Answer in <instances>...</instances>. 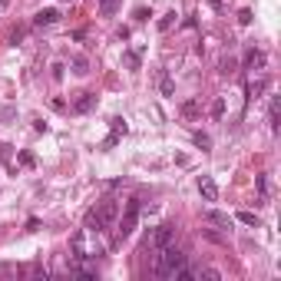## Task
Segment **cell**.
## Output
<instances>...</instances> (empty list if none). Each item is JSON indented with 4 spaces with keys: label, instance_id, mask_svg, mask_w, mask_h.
<instances>
[{
    "label": "cell",
    "instance_id": "1",
    "mask_svg": "<svg viewBox=\"0 0 281 281\" xmlns=\"http://www.w3.org/2000/svg\"><path fill=\"white\" fill-rule=\"evenodd\" d=\"M179 265H185V251H179L172 241L152 255V275L156 278H172L175 271H179Z\"/></svg>",
    "mask_w": 281,
    "mask_h": 281
},
{
    "label": "cell",
    "instance_id": "2",
    "mask_svg": "<svg viewBox=\"0 0 281 281\" xmlns=\"http://www.w3.org/2000/svg\"><path fill=\"white\" fill-rule=\"evenodd\" d=\"M116 215H119V202L116 199H103L96 208H89L86 212V232H106L113 222H116Z\"/></svg>",
    "mask_w": 281,
    "mask_h": 281
},
{
    "label": "cell",
    "instance_id": "3",
    "mask_svg": "<svg viewBox=\"0 0 281 281\" xmlns=\"http://www.w3.org/2000/svg\"><path fill=\"white\" fill-rule=\"evenodd\" d=\"M139 215H142V202L139 199H129V202H126V212H122V218H119V225H116V241H126V238L136 232Z\"/></svg>",
    "mask_w": 281,
    "mask_h": 281
},
{
    "label": "cell",
    "instance_id": "4",
    "mask_svg": "<svg viewBox=\"0 0 281 281\" xmlns=\"http://www.w3.org/2000/svg\"><path fill=\"white\" fill-rule=\"evenodd\" d=\"M169 241H175V225L172 222H165V225H159V228H152L149 232V238H146V248L156 255L159 248H165Z\"/></svg>",
    "mask_w": 281,
    "mask_h": 281
},
{
    "label": "cell",
    "instance_id": "5",
    "mask_svg": "<svg viewBox=\"0 0 281 281\" xmlns=\"http://www.w3.org/2000/svg\"><path fill=\"white\" fill-rule=\"evenodd\" d=\"M142 56H146V43H136V46H129L126 53H122V66L129 70V73H136L142 66Z\"/></svg>",
    "mask_w": 281,
    "mask_h": 281
},
{
    "label": "cell",
    "instance_id": "6",
    "mask_svg": "<svg viewBox=\"0 0 281 281\" xmlns=\"http://www.w3.org/2000/svg\"><path fill=\"white\" fill-rule=\"evenodd\" d=\"M199 192H202L205 202H218V185L212 175H199Z\"/></svg>",
    "mask_w": 281,
    "mask_h": 281
},
{
    "label": "cell",
    "instance_id": "7",
    "mask_svg": "<svg viewBox=\"0 0 281 281\" xmlns=\"http://www.w3.org/2000/svg\"><path fill=\"white\" fill-rule=\"evenodd\" d=\"M93 109H96V93H80V99L73 103V113L76 116H86Z\"/></svg>",
    "mask_w": 281,
    "mask_h": 281
},
{
    "label": "cell",
    "instance_id": "8",
    "mask_svg": "<svg viewBox=\"0 0 281 281\" xmlns=\"http://www.w3.org/2000/svg\"><path fill=\"white\" fill-rule=\"evenodd\" d=\"M56 20H60V10L56 7H46V10H40L33 17V27H53Z\"/></svg>",
    "mask_w": 281,
    "mask_h": 281
},
{
    "label": "cell",
    "instance_id": "9",
    "mask_svg": "<svg viewBox=\"0 0 281 281\" xmlns=\"http://www.w3.org/2000/svg\"><path fill=\"white\" fill-rule=\"evenodd\" d=\"M205 222L208 225H218V228H232V215H228V212H215V208H208L205 212Z\"/></svg>",
    "mask_w": 281,
    "mask_h": 281
},
{
    "label": "cell",
    "instance_id": "10",
    "mask_svg": "<svg viewBox=\"0 0 281 281\" xmlns=\"http://www.w3.org/2000/svg\"><path fill=\"white\" fill-rule=\"evenodd\" d=\"M261 66H265V53L251 46L248 53H245V63H241V70H261Z\"/></svg>",
    "mask_w": 281,
    "mask_h": 281
},
{
    "label": "cell",
    "instance_id": "11",
    "mask_svg": "<svg viewBox=\"0 0 281 281\" xmlns=\"http://www.w3.org/2000/svg\"><path fill=\"white\" fill-rule=\"evenodd\" d=\"M109 129H113L109 136H116V139H122V136L129 132V126H126V119H122V116H113V119H109Z\"/></svg>",
    "mask_w": 281,
    "mask_h": 281
},
{
    "label": "cell",
    "instance_id": "12",
    "mask_svg": "<svg viewBox=\"0 0 281 281\" xmlns=\"http://www.w3.org/2000/svg\"><path fill=\"white\" fill-rule=\"evenodd\" d=\"M255 182H258V195H261V205H265V202H268V192H271V182H268V172H261L258 179H255Z\"/></svg>",
    "mask_w": 281,
    "mask_h": 281
},
{
    "label": "cell",
    "instance_id": "13",
    "mask_svg": "<svg viewBox=\"0 0 281 281\" xmlns=\"http://www.w3.org/2000/svg\"><path fill=\"white\" fill-rule=\"evenodd\" d=\"M73 73H76V76H86V73H89V60H86L83 53L73 56Z\"/></svg>",
    "mask_w": 281,
    "mask_h": 281
},
{
    "label": "cell",
    "instance_id": "14",
    "mask_svg": "<svg viewBox=\"0 0 281 281\" xmlns=\"http://www.w3.org/2000/svg\"><path fill=\"white\" fill-rule=\"evenodd\" d=\"M159 93H162V96H172V93H175V83H172V76H169V73L159 76Z\"/></svg>",
    "mask_w": 281,
    "mask_h": 281
},
{
    "label": "cell",
    "instance_id": "15",
    "mask_svg": "<svg viewBox=\"0 0 281 281\" xmlns=\"http://www.w3.org/2000/svg\"><path fill=\"white\" fill-rule=\"evenodd\" d=\"M192 142H195V146H199L202 152L212 149V136H205V132H192Z\"/></svg>",
    "mask_w": 281,
    "mask_h": 281
},
{
    "label": "cell",
    "instance_id": "16",
    "mask_svg": "<svg viewBox=\"0 0 281 281\" xmlns=\"http://www.w3.org/2000/svg\"><path fill=\"white\" fill-rule=\"evenodd\" d=\"M235 218H238V222H241V225H251V228H258V225H261V218L255 215V212H238Z\"/></svg>",
    "mask_w": 281,
    "mask_h": 281
},
{
    "label": "cell",
    "instance_id": "17",
    "mask_svg": "<svg viewBox=\"0 0 281 281\" xmlns=\"http://www.w3.org/2000/svg\"><path fill=\"white\" fill-rule=\"evenodd\" d=\"M175 20H179V13H175V10H169V13L162 17V20H159V30H162V33H169V30L175 27Z\"/></svg>",
    "mask_w": 281,
    "mask_h": 281
},
{
    "label": "cell",
    "instance_id": "18",
    "mask_svg": "<svg viewBox=\"0 0 281 281\" xmlns=\"http://www.w3.org/2000/svg\"><path fill=\"white\" fill-rule=\"evenodd\" d=\"M268 126L278 129V96H271V106H268Z\"/></svg>",
    "mask_w": 281,
    "mask_h": 281
},
{
    "label": "cell",
    "instance_id": "19",
    "mask_svg": "<svg viewBox=\"0 0 281 281\" xmlns=\"http://www.w3.org/2000/svg\"><path fill=\"white\" fill-rule=\"evenodd\" d=\"M99 13L103 17H113L116 13V0H99Z\"/></svg>",
    "mask_w": 281,
    "mask_h": 281
},
{
    "label": "cell",
    "instance_id": "20",
    "mask_svg": "<svg viewBox=\"0 0 281 281\" xmlns=\"http://www.w3.org/2000/svg\"><path fill=\"white\" fill-rule=\"evenodd\" d=\"M212 116H215V119H222V116H225V99H222V96H218L215 103H212Z\"/></svg>",
    "mask_w": 281,
    "mask_h": 281
},
{
    "label": "cell",
    "instance_id": "21",
    "mask_svg": "<svg viewBox=\"0 0 281 281\" xmlns=\"http://www.w3.org/2000/svg\"><path fill=\"white\" fill-rule=\"evenodd\" d=\"M20 165L33 169V165H37V156H33V152H20Z\"/></svg>",
    "mask_w": 281,
    "mask_h": 281
},
{
    "label": "cell",
    "instance_id": "22",
    "mask_svg": "<svg viewBox=\"0 0 281 281\" xmlns=\"http://www.w3.org/2000/svg\"><path fill=\"white\" fill-rule=\"evenodd\" d=\"M218 70H222V73H235V60H228V56H225V60H222V63H218Z\"/></svg>",
    "mask_w": 281,
    "mask_h": 281
},
{
    "label": "cell",
    "instance_id": "23",
    "mask_svg": "<svg viewBox=\"0 0 281 281\" xmlns=\"http://www.w3.org/2000/svg\"><path fill=\"white\" fill-rule=\"evenodd\" d=\"M195 113H199V103H182V116H195Z\"/></svg>",
    "mask_w": 281,
    "mask_h": 281
},
{
    "label": "cell",
    "instance_id": "24",
    "mask_svg": "<svg viewBox=\"0 0 281 281\" xmlns=\"http://www.w3.org/2000/svg\"><path fill=\"white\" fill-rule=\"evenodd\" d=\"M238 23H241V27H248V23H251V10H241V13H238Z\"/></svg>",
    "mask_w": 281,
    "mask_h": 281
},
{
    "label": "cell",
    "instance_id": "25",
    "mask_svg": "<svg viewBox=\"0 0 281 281\" xmlns=\"http://www.w3.org/2000/svg\"><path fill=\"white\" fill-rule=\"evenodd\" d=\"M199 275H205V278H208V281H218V278H222V275H218V271H215V268H205V271H199Z\"/></svg>",
    "mask_w": 281,
    "mask_h": 281
},
{
    "label": "cell",
    "instance_id": "26",
    "mask_svg": "<svg viewBox=\"0 0 281 281\" xmlns=\"http://www.w3.org/2000/svg\"><path fill=\"white\" fill-rule=\"evenodd\" d=\"M152 17V10H146V7H139V10H136V20H149Z\"/></svg>",
    "mask_w": 281,
    "mask_h": 281
},
{
    "label": "cell",
    "instance_id": "27",
    "mask_svg": "<svg viewBox=\"0 0 281 281\" xmlns=\"http://www.w3.org/2000/svg\"><path fill=\"white\" fill-rule=\"evenodd\" d=\"M53 80H63V63H53Z\"/></svg>",
    "mask_w": 281,
    "mask_h": 281
},
{
    "label": "cell",
    "instance_id": "28",
    "mask_svg": "<svg viewBox=\"0 0 281 281\" xmlns=\"http://www.w3.org/2000/svg\"><path fill=\"white\" fill-rule=\"evenodd\" d=\"M205 238H212V241H225V238L218 235V232H212V228H205Z\"/></svg>",
    "mask_w": 281,
    "mask_h": 281
},
{
    "label": "cell",
    "instance_id": "29",
    "mask_svg": "<svg viewBox=\"0 0 281 281\" xmlns=\"http://www.w3.org/2000/svg\"><path fill=\"white\" fill-rule=\"evenodd\" d=\"M208 3H212V7H215V10H222V0H208Z\"/></svg>",
    "mask_w": 281,
    "mask_h": 281
},
{
    "label": "cell",
    "instance_id": "30",
    "mask_svg": "<svg viewBox=\"0 0 281 281\" xmlns=\"http://www.w3.org/2000/svg\"><path fill=\"white\" fill-rule=\"evenodd\" d=\"M7 7H10V0H0V10H7Z\"/></svg>",
    "mask_w": 281,
    "mask_h": 281
},
{
    "label": "cell",
    "instance_id": "31",
    "mask_svg": "<svg viewBox=\"0 0 281 281\" xmlns=\"http://www.w3.org/2000/svg\"><path fill=\"white\" fill-rule=\"evenodd\" d=\"M63 3H73V0H63Z\"/></svg>",
    "mask_w": 281,
    "mask_h": 281
}]
</instances>
